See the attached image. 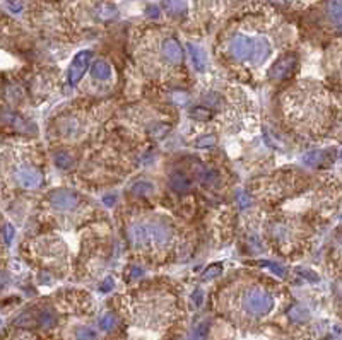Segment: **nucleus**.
<instances>
[{"mask_svg":"<svg viewBox=\"0 0 342 340\" xmlns=\"http://www.w3.org/2000/svg\"><path fill=\"white\" fill-rule=\"evenodd\" d=\"M243 306L250 315L263 316L272 309L274 299L269 293H265L260 287H252V289H246V293L243 294Z\"/></svg>","mask_w":342,"mask_h":340,"instance_id":"nucleus-1","label":"nucleus"},{"mask_svg":"<svg viewBox=\"0 0 342 340\" xmlns=\"http://www.w3.org/2000/svg\"><path fill=\"white\" fill-rule=\"evenodd\" d=\"M91 55H93L91 51L84 50V51H79V53L74 57L72 63L68 67V82H70V86H76V84L82 79L84 72H86V69H87V63H89V60H91Z\"/></svg>","mask_w":342,"mask_h":340,"instance_id":"nucleus-2","label":"nucleus"},{"mask_svg":"<svg viewBox=\"0 0 342 340\" xmlns=\"http://www.w3.org/2000/svg\"><path fill=\"white\" fill-rule=\"evenodd\" d=\"M129 241L133 248H147L151 245L149 238V222H135L129 228Z\"/></svg>","mask_w":342,"mask_h":340,"instance_id":"nucleus-3","label":"nucleus"},{"mask_svg":"<svg viewBox=\"0 0 342 340\" xmlns=\"http://www.w3.org/2000/svg\"><path fill=\"white\" fill-rule=\"evenodd\" d=\"M229 50L234 58H238V60H246V58H250L253 53V40H250L245 34H236V36L231 40Z\"/></svg>","mask_w":342,"mask_h":340,"instance_id":"nucleus-4","label":"nucleus"},{"mask_svg":"<svg viewBox=\"0 0 342 340\" xmlns=\"http://www.w3.org/2000/svg\"><path fill=\"white\" fill-rule=\"evenodd\" d=\"M77 203H79L77 195L67 190H57L50 195V205L57 210H72L77 207Z\"/></svg>","mask_w":342,"mask_h":340,"instance_id":"nucleus-5","label":"nucleus"},{"mask_svg":"<svg viewBox=\"0 0 342 340\" xmlns=\"http://www.w3.org/2000/svg\"><path fill=\"white\" fill-rule=\"evenodd\" d=\"M171 229L168 224L161 221L149 222V238H151V245L154 246H166L171 239Z\"/></svg>","mask_w":342,"mask_h":340,"instance_id":"nucleus-6","label":"nucleus"},{"mask_svg":"<svg viewBox=\"0 0 342 340\" xmlns=\"http://www.w3.org/2000/svg\"><path fill=\"white\" fill-rule=\"evenodd\" d=\"M296 67V57L288 55V57H281L272 67H270V79H286L288 76H291L293 70Z\"/></svg>","mask_w":342,"mask_h":340,"instance_id":"nucleus-7","label":"nucleus"},{"mask_svg":"<svg viewBox=\"0 0 342 340\" xmlns=\"http://www.w3.org/2000/svg\"><path fill=\"white\" fill-rule=\"evenodd\" d=\"M16 180H17L19 185L24 186V188H38L41 185L43 176H41L40 171L34 170V168L22 166L21 170H17V173H16Z\"/></svg>","mask_w":342,"mask_h":340,"instance_id":"nucleus-8","label":"nucleus"},{"mask_svg":"<svg viewBox=\"0 0 342 340\" xmlns=\"http://www.w3.org/2000/svg\"><path fill=\"white\" fill-rule=\"evenodd\" d=\"M161 50H163V55H164L166 60L175 63V65L181 63V60H183V50H181L180 43H178L175 38H168V40L163 41Z\"/></svg>","mask_w":342,"mask_h":340,"instance_id":"nucleus-9","label":"nucleus"},{"mask_svg":"<svg viewBox=\"0 0 342 340\" xmlns=\"http://www.w3.org/2000/svg\"><path fill=\"white\" fill-rule=\"evenodd\" d=\"M270 55V45L265 38H257L253 41V53H252V60L253 63L260 65L267 60V57Z\"/></svg>","mask_w":342,"mask_h":340,"instance_id":"nucleus-10","label":"nucleus"},{"mask_svg":"<svg viewBox=\"0 0 342 340\" xmlns=\"http://www.w3.org/2000/svg\"><path fill=\"white\" fill-rule=\"evenodd\" d=\"M188 53H190V60L194 63V67L198 70V72H204L205 67H207V58H205V53L202 51V48L195 46L194 43H188Z\"/></svg>","mask_w":342,"mask_h":340,"instance_id":"nucleus-11","label":"nucleus"},{"mask_svg":"<svg viewBox=\"0 0 342 340\" xmlns=\"http://www.w3.org/2000/svg\"><path fill=\"white\" fill-rule=\"evenodd\" d=\"M91 74H93L94 79L98 80H106L112 74V69H110V63L105 60H96L91 67Z\"/></svg>","mask_w":342,"mask_h":340,"instance_id":"nucleus-12","label":"nucleus"},{"mask_svg":"<svg viewBox=\"0 0 342 340\" xmlns=\"http://www.w3.org/2000/svg\"><path fill=\"white\" fill-rule=\"evenodd\" d=\"M169 185H171V188L177 190V192H185V190L190 188V180H188V176H185L181 171H175V173L171 174Z\"/></svg>","mask_w":342,"mask_h":340,"instance_id":"nucleus-13","label":"nucleus"},{"mask_svg":"<svg viewBox=\"0 0 342 340\" xmlns=\"http://www.w3.org/2000/svg\"><path fill=\"white\" fill-rule=\"evenodd\" d=\"M163 5L164 9L169 12V14H183L187 11V5H188V0H163Z\"/></svg>","mask_w":342,"mask_h":340,"instance_id":"nucleus-14","label":"nucleus"},{"mask_svg":"<svg viewBox=\"0 0 342 340\" xmlns=\"http://www.w3.org/2000/svg\"><path fill=\"white\" fill-rule=\"evenodd\" d=\"M288 315H289V318H291L294 323H303V322H306V320H308L310 313H308V309H306V308L296 304V306H293L291 309H289Z\"/></svg>","mask_w":342,"mask_h":340,"instance_id":"nucleus-15","label":"nucleus"},{"mask_svg":"<svg viewBox=\"0 0 342 340\" xmlns=\"http://www.w3.org/2000/svg\"><path fill=\"white\" fill-rule=\"evenodd\" d=\"M328 12H330V17L339 28H342V2L339 0H332L328 4Z\"/></svg>","mask_w":342,"mask_h":340,"instance_id":"nucleus-16","label":"nucleus"},{"mask_svg":"<svg viewBox=\"0 0 342 340\" xmlns=\"http://www.w3.org/2000/svg\"><path fill=\"white\" fill-rule=\"evenodd\" d=\"M130 190L135 195H149V193L154 192V186H152V183H147V181H137V183L132 185Z\"/></svg>","mask_w":342,"mask_h":340,"instance_id":"nucleus-17","label":"nucleus"},{"mask_svg":"<svg viewBox=\"0 0 342 340\" xmlns=\"http://www.w3.org/2000/svg\"><path fill=\"white\" fill-rule=\"evenodd\" d=\"M55 163H57L58 168L65 170V168H70V166H72L74 159L70 157V154H68V152H58L57 156H55Z\"/></svg>","mask_w":342,"mask_h":340,"instance_id":"nucleus-18","label":"nucleus"},{"mask_svg":"<svg viewBox=\"0 0 342 340\" xmlns=\"http://www.w3.org/2000/svg\"><path fill=\"white\" fill-rule=\"evenodd\" d=\"M38 323H40L43 328H51L55 325V316L51 311H43L38 318Z\"/></svg>","mask_w":342,"mask_h":340,"instance_id":"nucleus-19","label":"nucleus"},{"mask_svg":"<svg viewBox=\"0 0 342 340\" xmlns=\"http://www.w3.org/2000/svg\"><path fill=\"white\" fill-rule=\"evenodd\" d=\"M115 316H112V315H105L103 318L99 320V326H101V330H106V332H110V330L115 326Z\"/></svg>","mask_w":342,"mask_h":340,"instance_id":"nucleus-20","label":"nucleus"},{"mask_svg":"<svg viewBox=\"0 0 342 340\" xmlns=\"http://www.w3.org/2000/svg\"><path fill=\"white\" fill-rule=\"evenodd\" d=\"M195 144H197V147H212V145H216V137L214 135H204Z\"/></svg>","mask_w":342,"mask_h":340,"instance_id":"nucleus-21","label":"nucleus"},{"mask_svg":"<svg viewBox=\"0 0 342 340\" xmlns=\"http://www.w3.org/2000/svg\"><path fill=\"white\" fill-rule=\"evenodd\" d=\"M190 115L197 120H209L211 118V111L207 108H194Z\"/></svg>","mask_w":342,"mask_h":340,"instance_id":"nucleus-22","label":"nucleus"},{"mask_svg":"<svg viewBox=\"0 0 342 340\" xmlns=\"http://www.w3.org/2000/svg\"><path fill=\"white\" fill-rule=\"evenodd\" d=\"M320 159H322V154H320V152H311V154H308V156L305 157V163H306V164H311V166H315V164H317Z\"/></svg>","mask_w":342,"mask_h":340,"instance_id":"nucleus-23","label":"nucleus"},{"mask_svg":"<svg viewBox=\"0 0 342 340\" xmlns=\"http://www.w3.org/2000/svg\"><path fill=\"white\" fill-rule=\"evenodd\" d=\"M221 274V265H212V267H209L207 270H205V279H212V277H216V275Z\"/></svg>","mask_w":342,"mask_h":340,"instance_id":"nucleus-24","label":"nucleus"},{"mask_svg":"<svg viewBox=\"0 0 342 340\" xmlns=\"http://www.w3.org/2000/svg\"><path fill=\"white\" fill-rule=\"evenodd\" d=\"M262 265H263V267H267V268H270V270H272L274 274L281 275V277L286 274L284 268H281V267H279V265H276V263H269V262H262Z\"/></svg>","mask_w":342,"mask_h":340,"instance_id":"nucleus-25","label":"nucleus"},{"mask_svg":"<svg viewBox=\"0 0 342 340\" xmlns=\"http://www.w3.org/2000/svg\"><path fill=\"white\" fill-rule=\"evenodd\" d=\"M115 7H112V5H103L99 11V15L101 17H112V15H115Z\"/></svg>","mask_w":342,"mask_h":340,"instance_id":"nucleus-26","label":"nucleus"},{"mask_svg":"<svg viewBox=\"0 0 342 340\" xmlns=\"http://www.w3.org/2000/svg\"><path fill=\"white\" fill-rule=\"evenodd\" d=\"M77 337H79V339H94L96 333L89 328H81L79 332H77Z\"/></svg>","mask_w":342,"mask_h":340,"instance_id":"nucleus-27","label":"nucleus"},{"mask_svg":"<svg viewBox=\"0 0 342 340\" xmlns=\"http://www.w3.org/2000/svg\"><path fill=\"white\" fill-rule=\"evenodd\" d=\"M12 239H14V228H12L11 224H7L5 226V243L11 245Z\"/></svg>","mask_w":342,"mask_h":340,"instance_id":"nucleus-28","label":"nucleus"},{"mask_svg":"<svg viewBox=\"0 0 342 340\" xmlns=\"http://www.w3.org/2000/svg\"><path fill=\"white\" fill-rule=\"evenodd\" d=\"M9 9H11L12 12H19L22 9L21 0H11V2H9Z\"/></svg>","mask_w":342,"mask_h":340,"instance_id":"nucleus-29","label":"nucleus"},{"mask_svg":"<svg viewBox=\"0 0 342 340\" xmlns=\"http://www.w3.org/2000/svg\"><path fill=\"white\" fill-rule=\"evenodd\" d=\"M112 289H113V279L108 277L105 282L101 284V291H103V293H108V291H112Z\"/></svg>","mask_w":342,"mask_h":340,"instance_id":"nucleus-30","label":"nucleus"},{"mask_svg":"<svg viewBox=\"0 0 342 340\" xmlns=\"http://www.w3.org/2000/svg\"><path fill=\"white\" fill-rule=\"evenodd\" d=\"M192 299L195 301V304H197V306H200V304H202V299H204V294H202V291H200V289L195 291V293L192 294Z\"/></svg>","mask_w":342,"mask_h":340,"instance_id":"nucleus-31","label":"nucleus"},{"mask_svg":"<svg viewBox=\"0 0 342 340\" xmlns=\"http://www.w3.org/2000/svg\"><path fill=\"white\" fill-rule=\"evenodd\" d=\"M173 99H175V103H178V105H185V103L188 101V99H187V94H183V93H177Z\"/></svg>","mask_w":342,"mask_h":340,"instance_id":"nucleus-32","label":"nucleus"},{"mask_svg":"<svg viewBox=\"0 0 342 340\" xmlns=\"http://www.w3.org/2000/svg\"><path fill=\"white\" fill-rule=\"evenodd\" d=\"M103 202H105L106 207H113V205H115V202H116V197L115 195H108V197H105V199H103Z\"/></svg>","mask_w":342,"mask_h":340,"instance_id":"nucleus-33","label":"nucleus"},{"mask_svg":"<svg viewBox=\"0 0 342 340\" xmlns=\"http://www.w3.org/2000/svg\"><path fill=\"white\" fill-rule=\"evenodd\" d=\"M147 14H149V15H152V17H156V15L159 14L158 7H154V5H149V7H147Z\"/></svg>","mask_w":342,"mask_h":340,"instance_id":"nucleus-34","label":"nucleus"},{"mask_svg":"<svg viewBox=\"0 0 342 340\" xmlns=\"http://www.w3.org/2000/svg\"><path fill=\"white\" fill-rule=\"evenodd\" d=\"M141 274H142L141 268H137V267H133V268H132V275H133V277H139V275H141Z\"/></svg>","mask_w":342,"mask_h":340,"instance_id":"nucleus-35","label":"nucleus"},{"mask_svg":"<svg viewBox=\"0 0 342 340\" xmlns=\"http://www.w3.org/2000/svg\"><path fill=\"white\" fill-rule=\"evenodd\" d=\"M339 250H341V253H342V239L339 241Z\"/></svg>","mask_w":342,"mask_h":340,"instance_id":"nucleus-36","label":"nucleus"}]
</instances>
